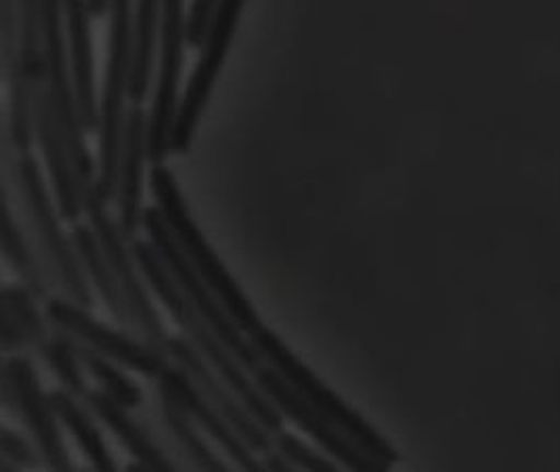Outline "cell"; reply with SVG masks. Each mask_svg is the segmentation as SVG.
Instances as JSON below:
<instances>
[{"label":"cell","mask_w":560,"mask_h":472,"mask_svg":"<svg viewBox=\"0 0 560 472\" xmlns=\"http://www.w3.org/2000/svg\"><path fill=\"white\" fill-rule=\"evenodd\" d=\"M162 350L196 382L208 403L235 428V433L248 444V448L258 456H265L273 449V435L256 421L253 412L231 389L230 382L206 361L198 348L185 336L168 334Z\"/></svg>","instance_id":"5bb4252c"},{"label":"cell","mask_w":560,"mask_h":472,"mask_svg":"<svg viewBox=\"0 0 560 472\" xmlns=\"http://www.w3.org/2000/svg\"><path fill=\"white\" fill-rule=\"evenodd\" d=\"M89 2V11L93 18L102 20L105 15H109V4L112 0H86Z\"/></svg>","instance_id":"1f68e13d"},{"label":"cell","mask_w":560,"mask_h":472,"mask_svg":"<svg viewBox=\"0 0 560 472\" xmlns=\"http://www.w3.org/2000/svg\"><path fill=\"white\" fill-rule=\"evenodd\" d=\"M143 229H145L153 249L164 261L166 269L177 281L185 299L189 300L191 307L205 318L206 322L219 332V336L230 345L231 350L237 355V359L246 366L248 372L253 373L258 370L265 364L262 355L256 350L250 336H244L246 332L231 318L230 311L217 297V292L206 284L205 277L198 274L191 267V263L185 258V254L178 249L177 242L173 240V235L168 231V225L164 221L162 212L158 210V206L145 208Z\"/></svg>","instance_id":"52a82bcc"},{"label":"cell","mask_w":560,"mask_h":472,"mask_svg":"<svg viewBox=\"0 0 560 472\" xmlns=\"http://www.w3.org/2000/svg\"><path fill=\"white\" fill-rule=\"evenodd\" d=\"M40 4V25H43V47L47 59V72L51 82L52 103L63 128V139L74 162L82 199L100 192L97 166L84 141L86 130L82 126L78 110L77 87L72 64H68V45L63 32V11L61 0H38Z\"/></svg>","instance_id":"8992f818"},{"label":"cell","mask_w":560,"mask_h":472,"mask_svg":"<svg viewBox=\"0 0 560 472\" xmlns=\"http://www.w3.org/2000/svg\"><path fill=\"white\" fill-rule=\"evenodd\" d=\"M248 336L256 350L262 355L265 364L276 368L313 410H317L338 430H342L357 448L363 449L368 456L381 462L386 471L393 464H397L399 453L386 441V437H383L349 403H345V399L338 398L324 380H319L313 373V370H308L273 330L260 325Z\"/></svg>","instance_id":"3957f363"},{"label":"cell","mask_w":560,"mask_h":472,"mask_svg":"<svg viewBox=\"0 0 560 472\" xmlns=\"http://www.w3.org/2000/svg\"><path fill=\"white\" fill-rule=\"evenodd\" d=\"M72 240L77 246L82 267L91 286H95L97 295L102 297L105 309L112 313V318L120 323L125 330H135V323L128 311L127 299L122 295V288L118 284V277L114 274V267L103 252L102 242L91 225L77 221L72 227Z\"/></svg>","instance_id":"d6986e66"},{"label":"cell","mask_w":560,"mask_h":472,"mask_svg":"<svg viewBox=\"0 0 560 472\" xmlns=\"http://www.w3.org/2000/svg\"><path fill=\"white\" fill-rule=\"evenodd\" d=\"M15 179L20 183V192L26 199L27 215L36 227L43 256L51 272L52 281L66 292V297L74 300L84 309H93L91 281L82 267L74 240L68 238L61 229L57 210L52 206L49 189L40 173L38 160L32 153H18L15 158Z\"/></svg>","instance_id":"5b68a950"},{"label":"cell","mask_w":560,"mask_h":472,"mask_svg":"<svg viewBox=\"0 0 560 472\" xmlns=\"http://www.w3.org/2000/svg\"><path fill=\"white\" fill-rule=\"evenodd\" d=\"M51 401L59 421L72 433L78 448L86 456L91 467L95 471H116V460L109 453L102 430L97 428V416L93 410L86 403H80V398L66 389L52 391Z\"/></svg>","instance_id":"44dd1931"},{"label":"cell","mask_w":560,"mask_h":472,"mask_svg":"<svg viewBox=\"0 0 560 472\" xmlns=\"http://www.w3.org/2000/svg\"><path fill=\"white\" fill-rule=\"evenodd\" d=\"M4 407L15 412L26 424L34 444L40 449L45 467L51 471H74V462L59 430V416L51 395L40 387L38 373L26 355H9L2 364Z\"/></svg>","instance_id":"30bf717a"},{"label":"cell","mask_w":560,"mask_h":472,"mask_svg":"<svg viewBox=\"0 0 560 472\" xmlns=\"http://www.w3.org/2000/svg\"><path fill=\"white\" fill-rule=\"evenodd\" d=\"M2 252L7 263L22 279V284L36 299H49V267L43 256L34 254L22 227L13 217L11 202L4 192V210H2Z\"/></svg>","instance_id":"603a6c76"},{"label":"cell","mask_w":560,"mask_h":472,"mask_svg":"<svg viewBox=\"0 0 560 472\" xmlns=\"http://www.w3.org/2000/svg\"><path fill=\"white\" fill-rule=\"evenodd\" d=\"M0 448H2V458H0V471L11 472L18 469H38L45 464L43 453L34 439L30 441L11 426H2L0 430Z\"/></svg>","instance_id":"4316f807"},{"label":"cell","mask_w":560,"mask_h":472,"mask_svg":"<svg viewBox=\"0 0 560 472\" xmlns=\"http://www.w3.org/2000/svg\"><path fill=\"white\" fill-rule=\"evenodd\" d=\"M132 70V0H112L109 4V50L107 72L100 101V194L116 199L118 166L125 141Z\"/></svg>","instance_id":"277c9868"},{"label":"cell","mask_w":560,"mask_h":472,"mask_svg":"<svg viewBox=\"0 0 560 472\" xmlns=\"http://www.w3.org/2000/svg\"><path fill=\"white\" fill-rule=\"evenodd\" d=\"M219 0H191L189 13H187V45L202 47L206 30L212 20V13L217 9Z\"/></svg>","instance_id":"f1b7e54d"},{"label":"cell","mask_w":560,"mask_h":472,"mask_svg":"<svg viewBox=\"0 0 560 472\" xmlns=\"http://www.w3.org/2000/svg\"><path fill=\"white\" fill-rule=\"evenodd\" d=\"M153 199L158 210L162 212L164 221L168 225V231L178 249L185 254V258L191 263V267L202 275L206 284L217 292V297L225 304L231 318L246 332L253 334L262 322L260 315L253 307V302L244 295L235 277L228 272L219 254L208 244L205 233L194 221L185 198L178 189L177 179L164 164H153L152 174Z\"/></svg>","instance_id":"7a4b0ae2"},{"label":"cell","mask_w":560,"mask_h":472,"mask_svg":"<svg viewBox=\"0 0 560 472\" xmlns=\"http://www.w3.org/2000/svg\"><path fill=\"white\" fill-rule=\"evenodd\" d=\"M36 297L27 290L24 284H7L2 288V309H7L26 336L27 347H43L51 338L49 318L45 320L36 307Z\"/></svg>","instance_id":"484cf974"},{"label":"cell","mask_w":560,"mask_h":472,"mask_svg":"<svg viewBox=\"0 0 560 472\" xmlns=\"http://www.w3.org/2000/svg\"><path fill=\"white\" fill-rule=\"evenodd\" d=\"M162 0H137L132 11V70H130V101L141 105L150 93L153 53L160 38Z\"/></svg>","instance_id":"ffe728a7"},{"label":"cell","mask_w":560,"mask_h":472,"mask_svg":"<svg viewBox=\"0 0 560 472\" xmlns=\"http://www.w3.org/2000/svg\"><path fill=\"white\" fill-rule=\"evenodd\" d=\"M66 36L70 43V64L77 87L78 110L89 133L100 130V101L95 91V57L91 36V11L86 0H61Z\"/></svg>","instance_id":"e0dca14e"},{"label":"cell","mask_w":560,"mask_h":472,"mask_svg":"<svg viewBox=\"0 0 560 472\" xmlns=\"http://www.w3.org/2000/svg\"><path fill=\"white\" fill-rule=\"evenodd\" d=\"M27 347L26 336L22 332V327L13 320V315L2 309V348L9 355L22 353Z\"/></svg>","instance_id":"f546056e"},{"label":"cell","mask_w":560,"mask_h":472,"mask_svg":"<svg viewBox=\"0 0 560 472\" xmlns=\"http://www.w3.org/2000/svg\"><path fill=\"white\" fill-rule=\"evenodd\" d=\"M155 382L160 395L177 401L178 405L200 424V428H205L206 433L223 448L235 467H240L242 471H265L255 451L248 448V444L235 433V428L208 403V399L200 393L196 382L183 368H178L173 359L164 368V372L155 378Z\"/></svg>","instance_id":"9a60e30c"},{"label":"cell","mask_w":560,"mask_h":472,"mask_svg":"<svg viewBox=\"0 0 560 472\" xmlns=\"http://www.w3.org/2000/svg\"><path fill=\"white\" fill-rule=\"evenodd\" d=\"M74 343H77V353L82 366L86 368V372L97 380V384L102 387L105 395L120 401L122 405H127L130 410H141L143 407L145 395H143L141 387L135 380H130L128 373L120 370L118 361L109 359L107 355H103L95 348L86 347L84 343H80L77 338H74Z\"/></svg>","instance_id":"cb8c5ba5"},{"label":"cell","mask_w":560,"mask_h":472,"mask_svg":"<svg viewBox=\"0 0 560 472\" xmlns=\"http://www.w3.org/2000/svg\"><path fill=\"white\" fill-rule=\"evenodd\" d=\"M38 355L45 359V364L51 368V372L57 376L61 387L70 391L72 395L84 399L89 393V384L82 372V361L78 357L77 343L74 338L52 325L51 338L38 348Z\"/></svg>","instance_id":"d4e9b609"},{"label":"cell","mask_w":560,"mask_h":472,"mask_svg":"<svg viewBox=\"0 0 560 472\" xmlns=\"http://www.w3.org/2000/svg\"><path fill=\"white\" fill-rule=\"evenodd\" d=\"M260 462H262L265 471H294V467L288 462V458L276 448L271 449L269 453H265Z\"/></svg>","instance_id":"4dcf8cb0"},{"label":"cell","mask_w":560,"mask_h":472,"mask_svg":"<svg viewBox=\"0 0 560 472\" xmlns=\"http://www.w3.org/2000/svg\"><path fill=\"white\" fill-rule=\"evenodd\" d=\"M130 250L137 258V265L145 277L148 286L155 292V297L162 300L173 322L183 330L185 338L198 348V353L205 357L206 361L230 382L231 389L244 401V405L253 412L258 423L262 424L271 435L281 433L283 416L280 410L258 389L255 378H250L246 366L237 359V355L231 350L230 345L219 336V332L206 322L205 318L191 307L189 300L185 299L177 281L173 279L164 261L153 249L152 242L137 238L135 242H130Z\"/></svg>","instance_id":"6da1fadb"},{"label":"cell","mask_w":560,"mask_h":472,"mask_svg":"<svg viewBox=\"0 0 560 472\" xmlns=\"http://www.w3.org/2000/svg\"><path fill=\"white\" fill-rule=\"evenodd\" d=\"M273 448L281 451L294 469L319 472L338 471L336 469V460L331 462L326 456H322L315 449L308 448L305 441H301L296 435H290V433L281 430V433L273 437Z\"/></svg>","instance_id":"83f0119b"},{"label":"cell","mask_w":560,"mask_h":472,"mask_svg":"<svg viewBox=\"0 0 560 472\" xmlns=\"http://www.w3.org/2000/svg\"><path fill=\"white\" fill-rule=\"evenodd\" d=\"M127 471H150V469H148L143 462L137 460V462H130V464H128Z\"/></svg>","instance_id":"d6a6232c"},{"label":"cell","mask_w":560,"mask_h":472,"mask_svg":"<svg viewBox=\"0 0 560 472\" xmlns=\"http://www.w3.org/2000/svg\"><path fill=\"white\" fill-rule=\"evenodd\" d=\"M47 318L55 327L72 334L77 341L86 347L95 348L109 359L118 361L128 370H135L150 380H155L164 368L171 364V357L152 347L150 343H141L128 332L109 327L91 315L89 309L80 307L70 299L47 300Z\"/></svg>","instance_id":"7c38bea8"},{"label":"cell","mask_w":560,"mask_h":472,"mask_svg":"<svg viewBox=\"0 0 560 472\" xmlns=\"http://www.w3.org/2000/svg\"><path fill=\"white\" fill-rule=\"evenodd\" d=\"M253 378L258 389L280 410L281 416L296 424L315 444L326 449V453H330L338 464L349 471H386L381 462H376L363 449L357 448L342 430H338L328 418L313 410L276 368L262 364L253 372Z\"/></svg>","instance_id":"4fadbf2b"},{"label":"cell","mask_w":560,"mask_h":472,"mask_svg":"<svg viewBox=\"0 0 560 472\" xmlns=\"http://www.w3.org/2000/svg\"><path fill=\"white\" fill-rule=\"evenodd\" d=\"M185 0H162L160 25V68L153 91L152 110L148 114V160L164 164L171 153V133L177 118L178 89L187 43Z\"/></svg>","instance_id":"9c48e42d"},{"label":"cell","mask_w":560,"mask_h":472,"mask_svg":"<svg viewBox=\"0 0 560 472\" xmlns=\"http://www.w3.org/2000/svg\"><path fill=\"white\" fill-rule=\"evenodd\" d=\"M246 0H219L212 20L206 30L200 57L178 105L177 118L171 133V153L185 156L191 150L198 123L205 114L208 100L214 91L217 78L228 59L233 34L240 24V15Z\"/></svg>","instance_id":"ba28073f"},{"label":"cell","mask_w":560,"mask_h":472,"mask_svg":"<svg viewBox=\"0 0 560 472\" xmlns=\"http://www.w3.org/2000/svg\"><path fill=\"white\" fill-rule=\"evenodd\" d=\"M82 401L116 435V439L127 448L135 460L143 462L150 471H177L173 458L153 439L152 430L128 412L130 407L105 395L102 389L89 391Z\"/></svg>","instance_id":"ac0fdd59"},{"label":"cell","mask_w":560,"mask_h":472,"mask_svg":"<svg viewBox=\"0 0 560 472\" xmlns=\"http://www.w3.org/2000/svg\"><path fill=\"white\" fill-rule=\"evenodd\" d=\"M107 204L109 202L103 198L102 194H95V196L82 202L84 215L89 217V225L97 233L103 252L107 254V258L114 267V274L118 277V284H120L122 295L127 299L128 311H130V318L135 323V330L139 332V336L145 343H150L152 347L162 350L164 341L168 338L166 327H164V323H162L155 307H153L145 284L139 277L141 269L137 265V258H135L132 250L127 246L128 240L125 238L120 225H118V219H114L109 215Z\"/></svg>","instance_id":"8fae6325"},{"label":"cell","mask_w":560,"mask_h":472,"mask_svg":"<svg viewBox=\"0 0 560 472\" xmlns=\"http://www.w3.org/2000/svg\"><path fill=\"white\" fill-rule=\"evenodd\" d=\"M160 423L164 426L168 441L180 451L189 467L200 471H230V464L221 460L200 435L196 423L177 401L160 395Z\"/></svg>","instance_id":"7402d4cb"},{"label":"cell","mask_w":560,"mask_h":472,"mask_svg":"<svg viewBox=\"0 0 560 472\" xmlns=\"http://www.w3.org/2000/svg\"><path fill=\"white\" fill-rule=\"evenodd\" d=\"M148 160V114L141 105L128 110L125 141L118 166V225L128 242H135L143 227V166Z\"/></svg>","instance_id":"2e32d148"}]
</instances>
